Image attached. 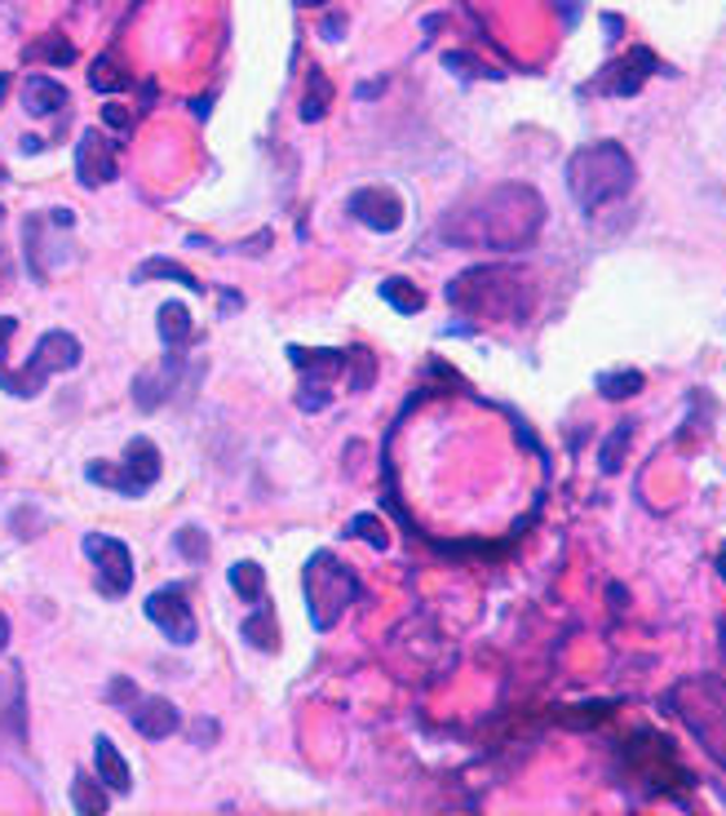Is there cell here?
<instances>
[{
  "mask_svg": "<svg viewBox=\"0 0 726 816\" xmlns=\"http://www.w3.org/2000/svg\"><path fill=\"white\" fill-rule=\"evenodd\" d=\"M448 222H461V231H444L452 244H483V248H523L541 222H545V200L532 187H497L488 191L474 209L452 213Z\"/></svg>",
  "mask_w": 726,
  "mask_h": 816,
  "instance_id": "cell-1",
  "label": "cell"
},
{
  "mask_svg": "<svg viewBox=\"0 0 726 816\" xmlns=\"http://www.w3.org/2000/svg\"><path fill=\"white\" fill-rule=\"evenodd\" d=\"M633 178H638L633 156L620 142H589L567 160V191L585 213L624 200L633 191Z\"/></svg>",
  "mask_w": 726,
  "mask_h": 816,
  "instance_id": "cell-2",
  "label": "cell"
},
{
  "mask_svg": "<svg viewBox=\"0 0 726 816\" xmlns=\"http://www.w3.org/2000/svg\"><path fill=\"white\" fill-rule=\"evenodd\" d=\"M81 351H85L81 338L63 333V329H50V333L36 342V356L28 360L23 373L0 369V391H10V395H19V400H32V395L45 391V382H50L54 373H72V369L81 364Z\"/></svg>",
  "mask_w": 726,
  "mask_h": 816,
  "instance_id": "cell-3",
  "label": "cell"
},
{
  "mask_svg": "<svg viewBox=\"0 0 726 816\" xmlns=\"http://www.w3.org/2000/svg\"><path fill=\"white\" fill-rule=\"evenodd\" d=\"M160 470H164V462H160V444L156 439H147V435H138V439H129V448H125V462L120 466H103V462H94L89 466V479L94 484H103V488H111V492H120V497H142L156 479H160Z\"/></svg>",
  "mask_w": 726,
  "mask_h": 816,
  "instance_id": "cell-4",
  "label": "cell"
},
{
  "mask_svg": "<svg viewBox=\"0 0 726 816\" xmlns=\"http://www.w3.org/2000/svg\"><path fill=\"white\" fill-rule=\"evenodd\" d=\"M686 688L695 692V706L682 710V719L700 736V745L726 767V683L722 679H695Z\"/></svg>",
  "mask_w": 726,
  "mask_h": 816,
  "instance_id": "cell-5",
  "label": "cell"
},
{
  "mask_svg": "<svg viewBox=\"0 0 726 816\" xmlns=\"http://www.w3.org/2000/svg\"><path fill=\"white\" fill-rule=\"evenodd\" d=\"M85 555H89L94 569H98V591H103V595H111V600L129 595V586H134V555H129V547H125L120 537L89 532V537H85Z\"/></svg>",
  "mask_w": 726,
  "mask_h": 816,
  "instance_id": "cell-6",
  "label": "cell"
},
{
  "mask_svg": "<svg viewBox=\"0 0 726 816\" xmlns=\"http://www.w3.org/2000/svg\"><path fill=\"white\" fill-rule=\"evenodd\" d=\"M147 617H151V622L169 635V644H178V648L195 644V635H200L195 613H191V604H186V591H182V586H160L156 595H147Z\"/></svg>",
  "mask_w": 726,
  "mask_h": 816,
  "instance_id": "cell-7",
  "label": "cell"
},
{
  "mask_svg": "<svg viewBox=\"0 0 726 816\" xmlns=\"http://www.w3.org/2000/svg\"><path fill=\"white\" fill-rule=\"evenodd\" d=\"M350 213L369 226V231H399L404 226V200L391 187H363L350 195Z\"/></svg>",
  "mask_w": 726,
  "mask_h": 816,
  "instance_id": "cell-8",
  "label": "cell"
},
{
  "mask_svg": "<svg viewBox=\"0 0 726 816\" xmlns=\"http://www.w3.org/2000/svg\"><path fill=\"white\" fill-rule=\"evenodd\" d=\"M76 178H81V187H89V191L116 178V151H111V142L103 138V129H85V134H81V142H76Z\"/></svg>",
  "mask_w": 726,
  "mask_h": 816,
  "instance_id": "cell-9",
  "label": "cell"
},
{
  "mask_svg": "<svg viewBox=\"0 0 726 816\" xmlns=\"http://www.w3.org/2000/svg\"><path fill=\"white\" fill-rule=\"evenodd\" d=\"M138 736L147 741H169L178 728H182V710L169 701V697H138V706L129 710Z\"/></svg>",
  "mask_w": 726,
  "mask_h": 816,
  "instance_id": "cell-10",
  "label": "cell"
},
{
  "mask_svg": "<svg viewBox=\"0 0 726 816\" xmlns=\"http://www.w3.org/2000/svg\"><path fill=\"white\" fill-rule=\"evenodd\" d=\"M178 369H182V356H164V364L160 369H151V373H142L138 382H134V404L138 409H160L173 391H178Z\"/></svg>",
  "mask_w": 726,
  "mask_h": 816,
  "instance_id": "cell-11",
  "label": "cell"
},
{
  "mask_svg": "<svg viewBox=\"0 0 726 816\" xmlns=\"http://www.w3.org/2000/svg\"><path fill=\"white\" fill-rule=\"evenodd\" d=\"M94 763H98V776H103L107 789H116V794H129V789H134V772H129L125 754L116 750V741H111L107 732L94 736Z\"/></svg>",
  "mask_w": 726,
  "mask_h": 816,
  "instance_id": "cell-12",
  "label": "cell"
},
{
  "mask_svg": "<svg viewBox=\"0 0 726 816\" xmlns=\"http://www.w3.org/2000/svg\"><path fill=\"white\" fill-rule=\"evenodd\" d=\"M23 107H28L32 116H54V112L67 107V89H63L54 76L36 72V76L23 81Z\"/></svg>",
  "mask_w": 726,
  "mask_h": 816,
  "instance_id": "cell-13",
  "label": "cell"
},
{
  "mask_svg": "<svg viewBox=\"0 0 726 816\" xmlns=\"http://www.w3.org/2000/svg\"><path fill=\"white\" fill-rule=\"evenodd\" d=\"M288 360L297 364V373L301 378H337L341 373V364H345V356L341 351H306V347H288Z\"/></svg>",
  "mask_w": 726,
  "mask_h": 816,
  "instance_id": "cell-14",
  "label": "cell"
},
{
  "mask_svg": "<svg viewBox=\"0 0 726 816\" xmlns=\"http://www.w3.org/2000/svg\"><path fill=\"white\" fill-rule=\"evenodd\" d=\"M156 333H160V342H164L169 351H178V347L191 338V311H186L182 303H164V307H160V320H156Z\"/></svg>",
  "mask_w": 726,
  "mask_h": 816,
  "instance_id": "cell-15",
  "label": "cell"
},
{
  "mask_svg": "<svg viewBox=\"0 0 726 816\" xmlns=\"http://www.w3.org/2000/svg\"><path fill=\"white\" fill-rule=\"evenodd\" d=\"M156 276H164V280H178V285H186L191 294H200L204 285L191 276L186 266H178V262H169V257H151V262H142L138 271H134V285H142V280H156Z\"/></svg>",
  "mask_w": 726,
  "mask_h": 816,
  "instance_id": "cell-16",
  "label": "cell"
},
{
  "mask_svg": "<svg viewBox=\"0 0 726 816\" xmlns=\"http://www.w3.org/2000/svg\"><path fill=\"white\" fill-rule=\"evenodd\" d=\"M72 803H76V812L98 816V812H107L111 789H107V785H98V781H89L85 772H76V781H72Z\"/></svg>",
  "mask_w": 726,
  "mask_h": 816,
  "instance_id": "cell-17",
  "label": "cell"
},
{
  "mask_svg": "<svg viewBox=\"0 0 726 816\" xmlns=\"http://www.w3.org/2000/svg\"><path fill=\"white\" fill-rule=\"evenodd\" d=\"M231 591L239 595V600H248V604H261V595H266V573H261V564H235L231 569Z\"/></svg>",
  "mask_w": 726,
  "mask_h": 816,
  "instance_id": "cell-18",
  "label": "cell"
},
{
  "mask_svg": "<svg viewBox=\"0 0 726 816\" xmlns=\"http://www.w3.org/2000/svg\"><path fill=\"white\" fill-rule=\"evenodd\" d=\"M173 551H178L182 560H191V564H204V560H209V532L195 528V523L178 528V532H173Z\"/></svg>",
  "mask_w": 726,
  "mask_h": 816,
  "instance_id": "cell-19",
  "label": "cell"
},
{
  "mask_svg": "<svg viewBox=\"0 0 726 816\" xmlns=\"http://www.w3.org/2000/svg\"><path fill=\"white\" fill-rule=\"evenodd\" d=\"M382 298H386L395 311H404V316H417V311L426 307V294L413 289V280H386V285H382Z\"/></svg>",
  "mask_w": 726,
  "mask_h": 816,
  "instance_id": "cell-20",
  "label": "cell"
},
{
  "mask_svg": "<svg viewBox=\"0 0 726 816\" xmlns=\"http://www.w3.org/2000/svg\"><path fill=\"white\" fill-rule=\"evenodd\" d=\"M244 635H248V644H257L261 653H275V613H270V604H261L257 608V617H248L244 622Z\"/></svg>",
  "mask_w": 726,
  "mask_h": 816,
  "instance_id": "cell-21",
  "label": "cell"
},
{
  "mask_svg": "<svg viewBox=\"0 0 726 816\" xmlns=\"http://www.w3.org/2000/svg\"><path fill=\"white\" fill-rule=\"evenodd\" d=\"M598 391H602L607 400L638 395V391H642V373H638V369H629V373H602V378H598Z\"/></svg>",
  "mask_w": 726,
  "mask_h": 816,
  "instance_id": "cell-22",
  "label": "cell"
},
{
  "mask_svg": "<svg viewBox=\"0 0 726 816\" xmlns=\"http://www.w3.org/2000/svg\"><path fill=\"white\" fill-rule=\"evenodd\" d=\"M328 98H332L328 81H323V76H310V94L301 98V120H306V125H310V120H319V116H323V107H328Z\"/></svg>",
  "mask_w": 726,
  "mask_h": 816,
  "instance_id": "cell-23",
  "label": "cell"
},
{
  "mask_svg": "<svg viewBox=\"0 0 726 816\" xmlns=\"http://www.w3.org/2000/svg\"><path fill=\"white\" fill-rule=\"evenodd\" d=\"M350 537H363L373 551H386L391 541H386V532H382V523L373 519V515H359V519H350Z\"/></svg>",
  "mask_w": 726,
  "mask_h": 816,
  "instance_id": "cell-24",
  "label": "cell"
},
{
  "mask_svg": "<svg viewBox=\"0 0 726 816\" xmlns=\"http://www.w3.org/2000/svg\"><path fill=\"white\" fill-rule=\"evenodd\" d=\"M89 85H94L98 94H107V89H125L129 81H125V76L111 67V59H98V63H94V76H89Z\"/></svg>",
  "mask_w": 726,
  "mask_h": 816,
  "instance_id": "cell-25",
  "label": "cell"
},
{
  "mask_svg": "<svg viewBox=\"0 0 726 816\" xmlns=\"http://www.w3.org/2000/svg\"><path fill=\"white\" fill-rule=\"evenodd\" d=\"M107 701H111V706H120V710H134V706H138V683H134V679H125V675H120V679H111V683H107Z\"/></svg>",
  "mask_w": 726,
  "mask_h": 816,
  "instance_id": "cell-26",
  "label": "cell"
},
{
  "mask_svg": "<svg viewBox=\"0 0 726 816\" xmlns=\"http://www.w3.org/2000/svg\"><path fill=\"white\" fill-rule=\"evenodd\" d=\"M629 444V426H616V435L602 444V470H620V448Z\"/></svg>",
  "mask_w": 726,
  "mask_h": 816,
  "instance_id": "cell-27",
  "label": "cell"
},
{
  "mask_svg": "<svg viewBox=\"0 0 726 816\" xmlns=\"http://www.w3.org/2000/svg\"><path fill=\"white\" fill-rule=\"evenodd\" d=\"M103 125H111V129H120V134H125V129L134 125V116H129L125 107H116V103H107V107H103Z\"/></svg>",
  "mask_w": 726,
  "mask_h": 816,
  "instance_id": "cell-28",
  "label": "cell"
},
{
  "mask_svg": "<svg viewBox=\"0 0 726 816\" xmlns=\"http://www.w3.org/2000/svg\"><path fill=\"white\" fill-rule=\"evenodd\" d=\"M213 736H217V723H213V719H200V723H195V745H209Z\"/></svg>",
  "mask_w": 726,
  "mask_h": 816,
  "instance_id": "cell-29",
  "label": "cell"
},
{
  "mask_svg": "<svg viewBox=\"0 0 726 816\" xmlns=\"http://www.w3.org/2000/svg\"><path fill=\"white\" fill-rule=\"evenodd\" d=\"M45 59H54V63H72V50H67L63 41H50V45H45Z\"/></svg>",
  "mask_w": 726,
  "mask_h": 816,
  "instance_id": "cell-30",
  "label": "cell"
},
{
  "mask_svg": "<svg viewBox=\"0 0 726 816\" xmlns=\"http://www.w3.org/2000/svg\"><path fill=\"white\" fill-rule=\"evenodd\" d=\"M341 32H345V19H341V14H332V19L323 23V36H328V41H341Z\"/></svg>",
  "mask_w": 726,
  "mask_h": 816,
  "instance_id": "cell-31",
  "label": "cell"
},
{
  "mask_svg": "<svg viewBox=\"0 0 726 816\" xmlns=\"http://www.w3.org/2000/svg\"><path fill=\"white\" fill-rule=\"evenodd\" d=\"M14 329H19V320H10V316H0V347H6V342L14 338Z\"/></svg>",
  "mask_w": 726,
  "mask_h": 816,
  "instance_id": "cell-32",
  "label": "cell"
},
{
  "mask_svg": "<svg viewBox=\"0 0 726 816\" xmlns=\"http://www.w3.org/2000/svg\"><path fill=\"white\" fill-rule=\"evenodd\" d=\"M6 644H10V617L0 613V653H6Z\"/></svg>",
  "mask_w": 726,
  "mask_h": 816,
  "instance_id": "cell-33",
  "label": "cell"
},
{
  "mask_svg": "<svg viewBox=\"0 0 726 816\" xmlns=\"http://www.w3.org/2000/svg\"><path fill=\"white\" fill-rule=\"evenodd\" d=\"M297 6H306V10H314V6H328V0H297Z\"/></svg>",
  "mask_w": 726,
  "mask_h": 816,
  "instance_id": "cell-34",
  "label": "cell"
},
{
  "mask_svg": "<svg viewBox=\"0 0 726 816\" xmlns=\"http://www.w3.org/2000/svg\"><path fill=\"white\" fill-rule=\"evenodd\" d=\"M722 577H726V551H722Z\"/></svg>",
  "mask_w": 726,
  "mask_h": 816,
  "instance_id": "cell-35",
  "label": "cell"
},
{
  "mask_svg": "<svg viewBox=\"0 0 726 816\" xmlns=\"http://www.w3.org/2000/svg\"><path fill=\"white\" fill-rule=\"evenodd\" d=\"M0 470H6V457H0Z\"/></svg>",
  "mask_w": 726,
  "mask_h": 816,
  "instance_id": "cell-36",
  "label": "cell"
},
{
  "mask_svg": "<svg viewBox=\"0 0 726 816\" xmlns=\"http://www.w3.org/2000/svg\"><path fill=\"white\" fill-rule=\"evenodd\" d=\"M0 178H6V169H0Z\"/></svg>",
  "mask_w": 726,
  "mask_h": 816,
  "instance_id": "cell-37",
  "label": "cell"
},
{
  "mask_svg": "<svg viewBox=\"0 0 726 816\" xmlns=\"http://www.w3.org/2000/svg\"><path fill=\"white\" fill-rule=\"evenodd\" d=\"M0 218H6V213H0Z\"/></svg>",
  "mask_w": 726,
  "mask_h": 816,
  "instance_id": "cell-38",
  "label": "cell"
}]
</instances>
